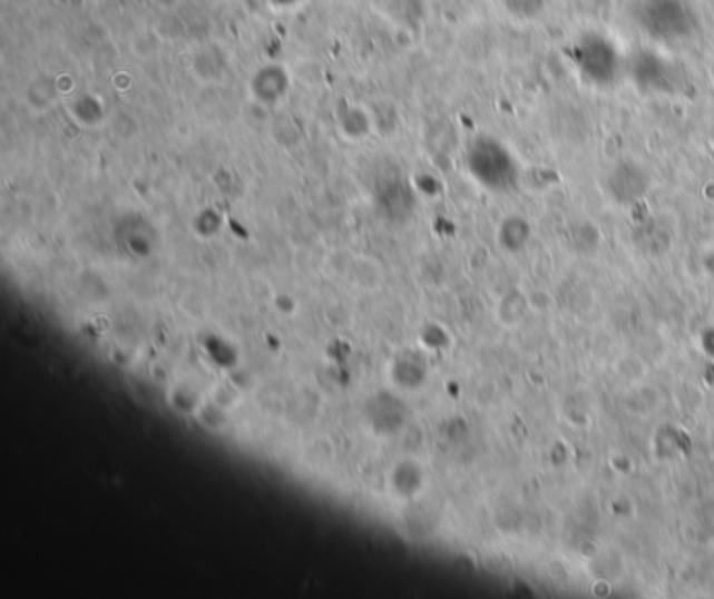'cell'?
<instances>
[{
	"label": "cell",
	"mask_w": 714,
	"mask_h": 599,
	"mask_svg": "<svg viewBox=\"0 0 714 599\" xmlns=\"http://www.w3.org/2000/svg\"><path fill=\"white\" fill-rule=\"evenodd\" d=\"M630 18L649 40L675 45L696 35L700 19L689 0H635Z\"/></svg>",
	"instance_id": "cell-1"
},
{
	"label": "cell",
	"mask_w": 714,
	"mask_h": 599,
	"mask_svg": "<svg viewBox=\"0 0 714 599\" xmlns=\"http://www.w3.org/2000/svg\"><path fill=\"white\" fill-rule=\"evenodd\" d=\"M578 76L595 89H610L627 73V61L608 36L585 32L570 49Z\"/></svg>",
	"instance_id": "cell-2"
},
{
	"label": "cell",
	"mask_w": 714,
	"mask_h": 599,
	"mask_svg": "<svg viewBox=\"0 0 714 599\" xmlns=\"http://www.w3.org/2000/svg\"><path fill=\"white\" fill-rule=\"evenodd\" d=\"M471 173L495 192L514 189L518 183V164L506 145L495 139H480L470 154Z\"/></svg>",
	"instance_id": "cell-3"
},
{
	"label": "cell",
	"mask_w": 714,
	"mask_h": 599,
	"mask_svg": "<svg viewBox=\"0 0 714 599\" xmlns=\"http://www.w3.org/2000/svg\"><path fill=\"white\" fill-rule=\"evenodd\" d=\"M630 82L644 92H677L681 89V70L675 61L656 51H637L627 61Z\"/></svg>",
	"instance_id": "cell-4"
},
{
	"label": "cell",
	"mask_w": 714,
	"mask_h": 599,
	"mask_svg": "<svg viewBox=\"0 0 714 599\" xmlns=\"http://www.w3.org/2000/svg\"><path fill=\"white\" fill-rule=\"evenodd\" d=\"M649 189V175L642 164L633 159H623L614 164L606 177V192L616 204L633 206L644 199Z\"/></svg>",
	"instance_id": "cell-5"
},
{
	"label": "cell",
	"mask_w": 714,
	"mask_h": 599,
	"mask_svg": "<svg viewBox=\"0 0 714 599\" xmlns=\"http://www.w3.org/2000/svg\"><path fill=\"white\" fill-rule=\"evenodd\" d=\"M385 487L399 501H413L426 489V472L415 459H399L385 474Z\"/></svg>",
	"instance_id": "cell-6"
},
{
	"label": "cell",
	"mask_w": 714,
	"mask_h": 599,
	"mask_svg": "<svg viewBox=\"0 0 714 599\" xmlns=\"http://www.w3.org/2000/svg\"><path fill=\"white\" fill-rule=\"evenodd\" d=\"M426 375L428 370L415 354H401L390 367L392 384L401 390L421 389V384L426 382Z\"/></svg>",
	"instance_id": "cell-7"
},
{
	"label": "cell",
	"mask_w": 714,
	"mask_h": 599,
	"mask_svg": "<svg viewBox=\"0 0 714 599\" xmlns=\"http://www.w3.org/2000/svg\"><path fill=\"white\" fill-rule=\"evenodd\" d=\"M231 413H233V411H231L228 406L218 403V401L212 399V396H206V401L202 403V406L197 409V413H195L193 418H197L199 425L206 428L208 432L218 434V432L227 430L228 423H231Z\"/></svg>",
	"instance_id": "cell-8"
},
{
	"label": "cell",
	"mask_w": 714,
	"mask_h": 599,
	"mask_svg": "<svg viewBox=\"0 0 714 599\" xmlns=\"http://www.w3.org/2000/svg\"><path fill=\"white\" fill-rule=\"evenodd\" d=\"M530 239V225L522 216H509L499 229V242L509 252H520Z\"/></svg>",
	"instance_id": "cell-9"
},
{
	"label": "cell",
	"mask_w": 714,
	"mask_h": 599,
	"mask_svg": "<svg viewBox=\"0 0 714 599\" xmlns=\"http://www.w3.org/2000/svg\"><path fill=\"white\" fill-rule=\"evenodd\" d=\"M206 401V394L197 386H193L189 382H178L176 386L170 390V405L178 413L185 415H195L197 409Z\"/></svg>",
	"instance_id": "cell-10"
},
{
	"label": "cell",
	"mask_w": 714,
	"mask_h": 599,
	"mask_svg": "<svg viewBox=\"0 0 714 599\" xmlns=\"http://www.w3.org/2000/svg\"><path fill=\"white\" fill-rule=\"evenodd\" d=\"M507 13L520 21L539 18L547 7V0H503Z\"/></svg>",
	"instance_id": "cell-11"
},
{
	"label": "cell",
	"mask_w": 714,
	"mask_h": 599,
	"mask_svg": "<svg viewBox=\"0 0 714 599\" xmlns=\"http://www.w3.org/2000/svg\"><path fill=\"white\" fill-rule=\"evenodd\" d=\"M704 263H706V268H708V273H711V275H713L714 277V249L713 252H708V256H706V261H704Z\"/></svg>",
	"instance_id": "cell-12"
}]
</instances>
